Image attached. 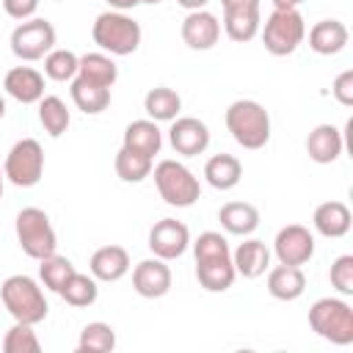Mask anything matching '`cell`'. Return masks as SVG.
Segmentation results:
<instances>
[{"label":"cell","mask_w":353,"mask_h":353,"mask_svg":"<svg viewBox=\"0 0 353 353\" xmlns=\"http://www.w3.org/2000/svg\"><path fill=\"white\" fill-rule=\"evenodd\" d=\"M0 301L6 306V312L17 320V323H41L50 312L47 306V298L41 292V287L25 276V273H17V276H8L3 284H0Z\"/></svg>","instance_id":"1"},{"label":"cell","mask_w":353,"mask_h":353,"mask_svg":"<svg viewBox=\"0 0 353 353\" xmlns=\"http://www.w3.org/2000/svg\"><path fill=\"white\" fill-rule=\"evenodd\" d=\"M226 130L243 149H262L270 141V116L254 99H237L226 108Z\"/></svg>","instance_id":"2"},{"label":"cell","mask_w":353,"mask_h":353,"mask_svg":"<svg viewBox=\"0 0 353 353\" xmlns=\"http://www.w3.org/2000/svg\"><path fill=\"white\" fill-rule=\"evenodd\" d=\"M94 44L110 55H132L141 44V25L124 11H105L91 28Z\"/></svg>","instance_id":"3"},{"label":"cell","mask_w":353,"mask_h":353,"mask_svg":"<svg viewBox=\"0 0 353 353\" xmlns=\"http://www.w3.org/2000/svg\"><path fill=\"white\" fill-rule=\"evenodd\" d=\"M309 325L317 336L334 345L353 342V309L342 298H320L309 309Z\"/></svg>","instance_id":"4"},{"label":"cell","mask_w":353,"mask_h":353,"mask_svg":"<svg viewBox=\"0 0 353 353\" xmlns=\"http://www.w3.org/2000/svg\"><path fill=\"white\" fill-rule=\"evenodd\" d=\"M306 39V22L298 8H273L262 28V44L270 55L284 58L292 55Z\"/></svg>","instance_id":"5"},{"label":"cell","mask_w":353,"mask_h":353,"mask_svg":"<svg viewBox=\"0 0 353 353\" xmlns=\"http://www.w3.org/2000/svg\"><path fill=\"white\" fill-rule=\"evenodd\" d=\"M154 185L160 199L171 207H193L201 196L199 179L179 160H160L154 165Z\"/></svg>","instance_id":"6"},{"label":"cell","mask_w":353,"mask_h":353,"mask_svg":"<svg viewBox=\"0 0 353 353\" xmlns=\"http://www.w3.org/2000/svg\"><path fill=\"white\" fill-rule=\"evenodd\" d=\"M14 229H17L19 248L30 259H44V256L55 254L58 237H55V229H52V223H50L44 210H39V207L19 210V215L14 221Z\"/></svg>","instance_id":"7"},{"label":"cell","mask_w":353,"mask_h":353,"mask_svg":"<svg viewBox=\"0 0 353 353\" xmlns=\"http://www.w3.org/2000/svg\"><path fill=\"white\" fill-rule=\"evenodd\" d=\"M3 174L17 188H33L44 174V149L36 138H22L11 146L3 163Z\"/></svg>","instance_id":"8"},{"label":"cell","mask_w":353,"mask_h":353,"mask_svg":"<svg viewBox=\"0 0 353 353\" xmlns=\"http://www.w3.org/2000/svg\"><path fill=\"white\" fill-rule=\"evenodd\" d=\"M55 47V28L47 19L30 17L19 22L11 33V52L19 61H41Z\"/></svg>","instance_id":"9"},{"label":"cell","mask_w":353,"mask_h":353,"mask_svg":"<svg viewBox=\"0 0 353 353\" xmlns=\"http://www.w3.org/2000/svg\"><path fill=\"white\" fill-rule=\"evenodd\" d=\"M223 6V30L232 41L245 44L259 33V0H221Z\"/></svg>","instance_id":"10"},{"label":"cell","mask_w":353,"mask_h":353,"mask_svg":"<svg viewBox=\"0 0 353 353\" xmlns=\"http://www.w3.org/2000/svg\"><path fill=\"white\" fill-rule=\"evenodd\" d=\"M273 254H276L279 265L301 268L314 256V234L301 223H290V226L279 229V234L273 240Z\"/></svg>","instance_id":"11"},{"label":"cell","mask_w":353,"mask_h":353,"mask_svg":"<svg viewBox=\"0 0 353 353\" xmlns=\"http://www.w3.org/2000/svg\"><path fill=\"white\" fill-rule=\"evenodd\" d=\"M190 245V232L176 218H163L149 229V248L160 259H179Z\"/></svg>","instance_id":"12"},{"label":"cell","mask_w":353,"mask_h":353,"mask_svg":"<svg viewBox=\"0 0 353 353\" xmlns=\"http://www.w3.org/2000/svg\"><path fill=\"white\" fill-rule=\"evenodd\" d=\"M168 141L174 146L176 154L182 157H196L201 154L207 146H210V130L201 119L196 116H176L171 121V130H168Z\"/></svg>","instance_id":"13"},{"label":"cell","mask_w":353,"mask_h":353,"mask_svg":"<svg viewBox=\"0 0 353 353\" xmlns=\"http://www.w3.org/2000/svg\"><path fill=\"white\" fill-rule=\"evenodd\" d=\"M132 290L141 298H163L171 290V268L165 265V259L154 256L138 262L132 270Z\"/></svg>","instance_id":"14"},{"label":"cell","mask_w":353,"mask_h":353,"mask_svg":"<svg viewBox=\"0 0 353 353\" xmlns=\"http://www.w3.org/2000/svg\"><path fill=\"white\" fill-rule=\"evenodd\" d=\"M218 36H221V22L215 14H210L204 8L190 11L182 19V41L190 50H210L218 44Z\"/></svg>","instance_id":"15"},{"label":"cell","mask_w":353,"mask_h":353,"mask_svg":"<svg viewBox=\"0 0 353 353\" xmlns=\"http://www.w3.org/2000/svg\"><path fill=\"white\" fill-rule=\"evenodd\" d=\"M3 88L17 102L33 105L44 97V74L36 72L33 66H14V69H8L6 80H3Z\"/></svg>","instance_id":"16"},{"label":"cell","mask_w":353,"mask_h":353,"mask_svg":"<svg viewBox=\"0 0 353 353\" xmlns=\"http://www.w3.org/2000/svg\"><path fill=\"white\" fill-rule=\"evenodd\" d=\"M232 265H234V273L243 276V279H259L268 268H270V248L251 237L245 243H240L234 251H232Z\"/></svg>","instance_id":"17"},{"label":"cell","mask_w":353,"mask_h":353,"mask_svg":"<svg viewBox=\"0 0 353 353\" xmlns=\"http://www.w3.org/2000/svg\"><path fill=\"white\" fill-rule=\"evenodd\" d=\"M88 270L97 281H119L130 270V254L121 245H102L91 254Z\"/></svg>","instance_id":"18"},{"label":"cell","mask_w":353,"mask_h":353,"mask_svg":"<svg viewBox=\"0 0 353 353\" xmlns=\"http://www.w3.org/2000/svg\"><path fill=\"white\" fill-rule=\"evenodd\" d=\"M312 223L323 237L336 240V237H345L350 232L353 215H350L347 204H342V201H323V204H317Z\"/></svg>","instance_id":"19"},{"label":"cell","mask_w":353,"mask_h":353,"mask_svg":"<svg viewBox=\"0 0 353 353\" xmlns=\"http://www.w3.org/2000/svg\"><path fill=\"white\" fill-rule=\"evenodd\" d=\"M342 146H345L342 132H339L334 124H317V127L309 132V138H306V152H309V157H312L314 163H320V165L334 163V160L342 154Z\"/></svg>","instance_id":"20"},{"label":"cell","mask_w":353,"mask_h":353,"mask_svg":"<svg viewBox=\"0 0 353 353\" xmlns=\"http://www.w3.org/2000/svg\"><path fill=\"white\" fill-rule=\"evenodd\" d=\"M350 33L345 28V22L339 19H320L312 30H309V47L317 55H336L345 50Z\"/></svg>","instance_id":"21"},{"label":"cell","mask_w":353,"mask_h":353,"mask_svg":"<svg viewBox=\"0 0 353 353\" xmlns=\"http://www.w3.org/2000/svg\"><path fill=\"white\" fill-rule=\"evenodd\" d=\"M306 290V276L301 268L292 265H276L268 273V292L276 301H295Z\"/></svg>","instance_id":"22"},{"label":"cell","mask_w":353,"mask_h":353,"mask_svg":"<svg viewBox=\"0 0 353 353\" xmlns=\"http://www.w3.org/2000/svg\"><path fill=\"white\" fill-rule=\"evenodd\" d=\"M121 146H127V149H132V152H141V154H146V157H154V154L160 152V146H163V132H160L157 121H152V119H138V121L127 124V130H124V143H121Z\"/></svg>","instance_id":"23"},{"label":"cell","mask_w":353,"mask_h":353,"mask_svg":"<svg viewBox=\"0 0 353 353\" xmlns=\"http://www.w3.org/2000/svg\"><path fill=\"white\" fill-rule=\"evenodd\" d=\"M218 221L229 234H251L259 226V210L248 201H229L218 210Z\"/></svg>","instance_id":"24"},{"label":"cell","mask_w":353,"mask_h":353,"mask_svg":"<svg viewBox=\"0 0 353 353\" xmlns=\"http://www.w3.org/2000/svg\"><path fill=\"white\" fill-rule=\"evenodd\" d=\"M243 176V163L234 154H212L204 165V179L215 188V190H232Z\"/></svg>","instance_id":"25"},{"label":"cell","mask_w":353,"mask_h":353,"mask_svg":"<svg viewBox=\"0 0 353 353\" xmlns=\"http://www.w3.org/2000/svg\"><path fill=\"white\" fill-rule=\"evenodd\" d=\"M69 94H72V102L77 105V110H83L85 116H97V113H102L110 105V88L97 85V83H88L83 77H74L72 80Z\"/></svg>","instance_id":"26"},{"label":"cell","mask_w":353,"mask_h":353,"mask_svg":"<svg viewBox=\"0 0 353 353\" xmlns=\"http://www.w3.org/2000/svg\"><path fill=\"white\" fill-rule=\"evenodd\" d=\"M77 77H83L88 83H97V85H105V88H113V83L119 77V69H116L110 55H105V52H85V55H80Z\"/></svg>","instance_id":"27"},{"label":"cell","mask_w":353,"mask_h":353,"mask_svg":"<svg viewBox=\"0 0 353 353\" xmlns=\"http://www.w3.org/2000/svg\"><path fill=\"white\" fill-rule=\"evenodd\" d=\"M234 265L232 256L226 259H210V262H196V279L207 292H226L234 281Z\"/></svg>","instance_id":"28"},{"label":"cell","mask_w":353,"mask_h":353,"mask_svg":"<svg viewBox=\"0 0 353 353\" xmlns=\"http://www.w3.org/2000/svg\"><path fill=\"white\" fill-rule=\"evenodd\" d=\"M143 110L152 121H174L182 110V99L174 88H165V85H157L152 88L146 97H143Z\"/></svg>","instance_id":"29"},{"label":"cell","mask_w":353,"mask_h":353,"mask_svg":"<svg viewBox=\"0 0 353 353\" xmlns=\"http://www.w3.org/2000/svg\"><path fill=\"white\" fill-rule=\"evenodd\" d=\"M39 121L44 127V132L50 138H61L66 130H69V110H66V102L61 97H41L39 99Z\"/></svg>","instance_id":"30"},{"label":"cell","mask_w":353,"mask_h":353,"mask_svg":"<svg viewBox=\"0 0 353 353\" xmlns=\"http://www.w3.org/2000/svg\"><path fill=\"white\" fill-rule=\"evenodd\" d=\"M58 295H61L69 306H74V309H85V306H91V303L97 301L99 287H97V279H94V276H88V273H77V270H74Z\"/></svg>","instance_id":"31"},{"label":"cell","mask_w":353,"mask_h":353,"mask_svg":"<svg viewBox=\"0 0 353 353\" xmlns=\"http://www.w3.org/2000/svg\"><path fill=\"white\" fill-rule=\"evenodd\" d=\"M113 165H116V174H119L121 182H143L152 174V157H146L141 152H132L127 146L119 149Z\"/></svg>","instance_id":"32"},{"label":"cell","mask_w":353,"mask_h":353,"mask_svg":"<svg viewBox=\"0 0 353 353\" xmlns=\"http://www.w3.org/2000/svg\"><path fill=\"white\" fill-rule=\"evenodd\" d=\"M72 273H74V265H72L66 256L50 254V256H44V259H39V279H41V284H44L47 290H52V292H61Z\"/></svg>","instance_id":"33"},{"label":"cell","mask_w":353,"mask_h":353,"mask_svg":"<svg viewBox=\"0 0 353 353\" xmlns=\"http://www.w3.org/2000/svg\"><path fill=\"white\" fill-rule=\"evenodd\" d=\"M116 347V331L108 323H88L80 331L77 350L80 353H108Z\"/></svg>","instance_id":"34"},{"label":"cell","mask_w":353,"mask_h":353,"mask_svg":"<svg viewBox=\"0 0 353 353\" xmlns=\"http://www.w3.org/2000/svg\"><path fill=\"white\" fill-rule=\"evenodd\" d=\"M77 63L80 58L72 50H50L44 55V74L55 83H66L77 77Z\"/></svg>","instance_id":"35"},{"label":"cell","mask_w":353,"mask_h":353,"mask_svg":"<svg viewBox=\"0 0 353 353\" xmlns=\"http://www.w3.org/2000/svg\"><path fill=\"white\" fill-rule=\"evenodd\" d=\"M3 350L6 353H39L41 342L30 323H14L3 336Z\"/></svg>","instance_id":"36"},{"label":"cell","mask_w":353,"mask_h":353,"mask_svg":"<svg viewBox=\"0 0 353 353\" xmlns=\"http://www.w3.org/2000/svg\"><path fill=\"white\" fill-rule=\"evenodd\" d=\"M193 256L196 262H210V259H226L232 256V251L221 232H201L193 243Z\"/></svg>","instance_id":"37"},{"label":"cell","mask_w":353,"mask_h":353,"mask_svg":"<svg viewBox=\"0 0 353 353\" xmlns=\"http://www.w3.org/2000/svg\"><path fill=\"white\" fill-rule=\"evenodd\" d=\"M331 287L339 292V295H353V256L350 254H342L334 259L331 265Z\"/></svg>","instance_id":"38"},{"label":"cell","mask_w":353,"mask_h":353,"mask_svg":"<svg viewBox=\"0 0 353 353\" xmlns=\"http://www.w3.org/2000/svg\"><path fill=\"white\" fill-rule=\"evenodd\" d=\"M331 94L339 105H345V108L353 105V69H345V72L336 74V80L331 85Z\"/></svg>","instance_id":"39"},{"label":"cell","mask_w":353,"mask_h":353,"mask_svg":"<svg viewBox=\"0 0 353 353\" xmlns=\"http://www.w3.org/2000/svg\"><path fill=\"white\" fill-rule=\"evenodd\" d=\"M3 8H6V14H8L11 19L25 22V19H30V17L36 14L39 0H3Z\"/></svg>","instance_id":"40"},{"label":"cell","mask_w":353,"mask_h":353,"mask_svg":"<svg viewBox=\"0 0 353 353\" xmlns=\"http://www.w3.org/2000/svg\"><path fill=\"white\" fill-rule=\"evenodd\" d=\"M141 0H108V6L110 8H116V11H130V8H135Z\"/></svg>","instance_id":"41"},{"label":"cell","mask_w":353,"mask_h":353,"mask_svg":"<svg viewBox=\"0 0 353 353\" xmlns=\"http://www.w3.org/2000/svg\"><path fill=\"white\" fill-rule=\"evenodd\" d=\"M182 8H188V11H199V8H204L210 0H176Z\"/></svg>","instance_id":"42"},{"label":"cell","mask_w":353,"mask_h":353,"mask_svg":"<svg viewBox=\"0 0 353 353\" xmlns=\"http://www.w3.org/2000/svg\"><path fill=\"white\" fill-rule=\"evenodd\" d=\"M270 3H273V8H298L306 0H270Z\"/></svg>","instance_id":"43"},{"label":"cell","mask_w":353,"mask_h":353,"mask_svg":"<svg viewBox=\"0 0 353 353\" xmlns=\"http://www.w3.org/2000/svg\"><path fill=\"white\" fill-rule=\"evenodd\" d=\"M3 116H6V99L0 97V119H3Z\"/></svg>","instance_id":"44"},{"label":"cell","mask_w":353,"mask_h":353,"mask_svg":"<svg viewBox=\"0 0 353 353\" xmlns=\"http://www.w3.org/2000/svg\"><path fill=\"white\" fill-rule=\"evenodd\" d=\"M3 182H6V174H3V168H0V199H3Z\"/></svg>","instance_id":"45"},{"label":"cell","mask_w":353,"mask_h":353,"mask_svg":"<svg viewBox=\"0 0 353 353\" xmlns=\"http://www.w3.org/2000/svg\"><path fill=\"white\" fill-rule=\"evenodd\" d=\"M141 3H149V6H157V3H163V0H141Z\"/></svg>","instance_id":"46"}]
</instances>
